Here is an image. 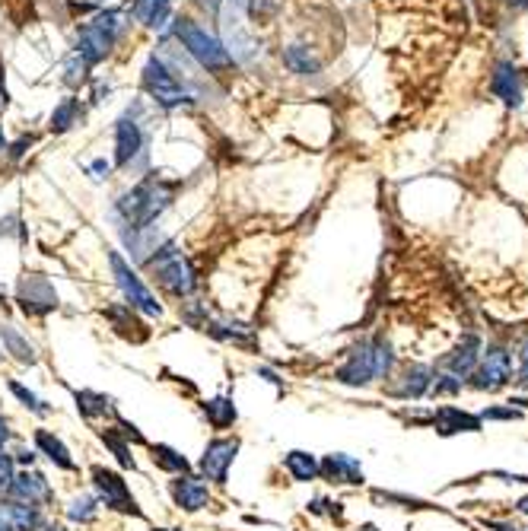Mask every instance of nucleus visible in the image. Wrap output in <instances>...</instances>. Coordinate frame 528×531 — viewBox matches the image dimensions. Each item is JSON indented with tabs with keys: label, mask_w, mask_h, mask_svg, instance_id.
I'll return each mask as SVG.
<instances>
[{
	"label": "nucleus",
	"mask_w": 528,
	"mask_h": 531,
	"mask_svg": "<svg viewBox=\"0 0 528 531\" xmlns=\"http://www.w3.org/2000/svg\"><path fill=\"white\" fill-rule=\"evenodd\" d=\"M318 474H322L324 480H331V484H363L360 461L350 458V455H344V452L328 455V458L318 465Z\"/></svg>",
	"instance_id": "obj_14"
},
{
	"label": "nucleus",
	"mask_w": 528,
	"mask_h": 531,
	"mask_svg": "<svg viewBox=\"0 0 528 531\" xmlns=\"http://www.w3.org/2000/svg\"><path fill=\"white\" fill-rule=\"evenodd\" d=\"M102 442H105L108 448L115 452V458L121 461L125 467H134V455H131V446H127L125 439L118 436V429H102Z\"/></svg>",
	"instance_id": "obj_29"
},
{
	"label": "nucleus",
	"mask_w": 528,
	"mask_h": 531,
	"mask_svg": "<svg viewBox=\"0 0 528 531\" xmlns=\"http://www.w3.org/2000/svg\"><path fill=\"white\" fill-rule=\"evenodd\" d=\"M235 452H239V442L235 439H210L201 461H197L201 477L214 480V484H226L229 467H233V461H235Z\"/></svg>",
	"instance_id": "obj_9"
},
{
	"label": "nucleus",
	"mask_w": 528,
	"mask_h": 531,
	"mask_svg": "<svg viewBox=\"0 0 528 531\" xmlns=\"http://www.w3.org/2000/svg\"><path fill=\"white\" fill-rule=\"evenodd\" d=\"M172 192H175L172 182L146 175L144 182H137L131 192H125L115 201V211H118V217L125 220V226H131V230H150V226L156 223L159 213L172 204Z\"/></svg>",
	"instance_id": "obj_1"
},
{
	"label": "nucleus",
	"mask_w": 528,
	"mask_h": 531,
	"mask_svg": "<svg viewBox=\"0 0 528 531\" xmlns=\"http://www.w3.org/2000/svg\"><path fill=\"white\" fill-rule=\"evenodd\" d=\"M76 410H80L86 420H95V417H105V414H115L112 401H108L105 395H99V391H76Z\"/></svg>",
	"instance_id": "obj_28"
},
{
	"label": "nucleus",
	"mask_w": 528,
	"mask_h": 531,
	"mask_svg": "<svg viewBox=\"0 0 528 531\" xmlns=\"http://www.w3.org/2000/svg\"><path fill=\"white\" fill-rule=\"evenodd\" d=\"M522 512H528V503H522Z\"/></svg>",
	"instance_id": "obj_43"
},
{
	"label": "nucleus",
	"mask_w": 528,
	"mask_h": 531,
	"mask_svg": "<svg viewBox=\"0 0 528 531\" xmlns=\"http://www.w3.org/2000/svg\"><path fill=\"white\" fill-rule=\"evenodd\" d=\"M32 143H35V141H32V137H19V141H16V143H13V147H10V160H23V156H25V150H29Z\"/></svg>",
	"instance_id": "obj_35"
},
{
	"label": "nucleus",
	"mask_w": 528,
	"mask_h": 531,
	"mask_svg": "<svg viewBox=\"0 0 528 531\" xmlns=\"http://www.w3.org/2000/svg\"><path fill=\"white\" fill-rule=\"evenodd\" d=\"M150 458H153V465L156 467H163V471H169V474H191V465H188V458H184L182 452H175L172 446H150Z\"/></svg>",
	"instance_id": "obj_25"
},
{
	"label": "nucleus",
	"mask_w": 528,
	"mask_h": 531,
	"mask_svg": "<svg viewBox=\"0 0 528 531\" xmlns=\"http://www.w3.org/2000/svg\"><path fill=\"white\" fill-rule=\"evenodd\" d=\"M16 302L19 309H23L25 315H48L57 309V293L55 287H51L48 277L42 274H25L23 280H19L16 287Z\"/></svg>",
	"instance_id": "obj_8"
},
{
	"label": "nucleus",
	"mask_w": 528,
	"mask_h": 531,
	"mask_svg": "<svg viewBox=\"0 0 528 531\" xmlns=\"http://www.w3.org/2000/svg\"><path fill=\"white\" fill-rule=\"evenodd\" d=\"M284 467L290 471L293 480H299V484H309V480L318 477V461H315V455L299 452V448H296V452H286Z\"/></svg>",
	"instance_id": "obj_23"
},
{
	"label": "nucleus",
	"mask_w": 528,
	"mask_h": 531,
	"mask_svg": "<svg viewBox=\"0 0 528 531\" xmlns=\"http://www.w3.org/2000/svg\"><path fill=\"white\" fill-rule=\"evenodd\" d=\"M89 477H93V487L95 493H99V499L108 506V509L115 512H125V516H144L137 506V499L131 497V490H127L125 477H121L118 471H112V467H102V465H93V471H89Z\"/></svg>",
	"instance_id": "obj_7"
},
{
	"label": "nucleus",
	"mask_w": 528,
	"mask_h": 531,
	"mask_svg": "<svg viewBox=\"0 0 528 531\" xmlns=\"http://www.w3.org/2000/svg\"><path fill=\"white\" fill-rule=\"evenodd\" d=\"M140 74H144L140 80H144L146 96H150L156 105H163V109H182V105L191 103V93L184 90L182 84H178V77L163 64V58H156V54H153Z\"/></svg>",
	"instance_id": "obj_5"
},
{
	"label": "nucleus",
	"mask_w": 528,
	"mask_h": 531,
	"mask_svg": "<svg viewBox=\"0 0 528 531\" xmlns=\"http://www.w3.org/2000/svg\"><path fill=\"white\" fill-rule=\"evenodd\" d=\"M493 93L503 99L506 105H513V109H519L522 105V80H519V71H515L509 61H500L493 71Z\"/></svg>",
	"instance_id": "obj_15"
},
{
	"label": "nucleus",
	"mask_w": 528,
	"mask_h": 531,
	"mask_svg": "<svg viewBox=\"0 0 528 531\" xmlns=\"http://www.w3.org/2000/svg\"><path fill=\"white\" fill-rule=\"evenodd\" d=\"M95 512H99V503H95L93 497H76L74 503H70V509H67V516L74 518V522H93L95 518Z\"/></svg>",
	"instance_id": "obj_30"
},
{
	"label": "nucleus",
	"mask_w": 528,
	"mask_h": 531,
	"mask_svg": "<svg viewBox=\"0 0 528 531\" xmlns=\"http://www.w3.org/2000/svg\"><path fill=\"white\" fill-rule=\"evenodd\" d=\"M519 382L528 385V338L519 347Z\"/></svg>",
	"instance_id": "obj_34"
},
{
	"label": "nucleus",
	"mask_w": 528,
	"mask_h": 531,
	"mask_svg": "<svg viewBox=\"0 0 528 531\" xmlns=\"http://www.w3.org/2000/svg\"><path fill=\"white\" fill-rule=\"evenodd\" d=\"M13 480H16V458H13V455H6L4 448H0V497H6V493H10Z\"/></svg>",
	"instance_id": "obj_31"
},
{
	"label": "nucleus",
	"mask_w": 528,
	"mask_h": 531,
	"mask_svg": "<svg viewBox=\"0 0 528 531\" xmlns=\"http://www.w3.org/2000/svg\"><path fill=\"white\" fill-rule=\"evenodd\" d=\"M10 497L16 499V503H29V506H38V509H42L45 503H51V487L38 471H23V474H16V480H13Z\"/></svg>",
	"instance_id": "obj_13"
},
{
	"label": "nucleus",
	"mask_w": 528,
	"mask_h": 531,
	"mask_svg": "<svg viewBox=\"0 0 528 531\" xmlns=\"http://www.w3.org/2000/svg\"><path fill=\"white\" fill-rule=\"evenodd\" d=\"M86 71H89L86 61H80L74 54V58L67 61V77H64V80H67L70 86H83V84H86Z\"/></svg>",
	"instance_id": "obj_33"
},
{
	"label": "nucleus",
	"mask_w": 528,
	"mask_h": 531,
	"mask_svg": "<svg viewBox=\"0 0 528 531\" xmlns=\"http://www.w3.org/2000/svg\"><path fill=\"white\" fill-rule=\"evenodd\" d=\"M38 531H64V525H55V522H48V518H42V525H38Z\"/></svg>",
	"instance_id": "obj_38"
},
{
	"label": "nucleus",
	"mask_w": 528,
	"mask_h": 531,
	"mask_svg": "<svg viewBox=\"0 0 528 531\" xmlns=\"http://www.w3.org/2000/svg\"><path fill=\"white\" fill-rule=\"evenodd\" d=\"M89 172H93V179H95V182H102V179H108L112 166H108L105 160H95V162H89Z\"/></svg>",
	"instance_id": "obj_36"
},
{
	"label": "nucleus",
	"mask_w": 528,
	"mask_h": 531,
	"mask_svg": "<svg viewBox=\"0 0 528 531\" xmlns=\"http://www.w3.org/2000/svg\"><path fill=\"white\" fill-rule=\"evenodd\" d=\"M140 153H144V131H140L137 118L127 112L115 122V166L131 169Z\"/></svg>",
	"instance_id": "obj_10"
},
{
	"label": "nucleus",
	"mask_w": 528,
	"mask_h": 531,
	"mask_svg": "<svg viewBox=\"0 0 528 531\" xmlns=\"http://www.w3.org/2000/svg\"><path fill=\"white\" fill-rule=\"evenodd\" d=\"M169 497H172V503H175L178 509L197 512V509H204V506L210 503V487L204 484V480L191 477V474H178V477L169 484Z\"/></svg>",
	"instance_id": "obj_12"
},
{
	"label": "nucleus",
	"mask_w": 528,
	"mask_h": 531,
	"mask_svg": "<svg viewBox=\"0 0 528 531\" xmlns=\"http://www.w3.org/2000/svg\"><path fill=\"white\" fill-rule=\"evenodd\" d=\"M172 35L182 42V48L204 67V71L223 74V71H229V64H233V58H229V52L223 48V42L214 39L210 33H204L194 20L178 16V20L172 23Z\"/></svg>",
	"instance_id": "obj_2"
},
{
	"label": "nucleus",
	"mask_w": 528,
	"mask_h": 531,
	"mask_svg": "<svg viewBox=\"0 0 528 531\" xmlns=\"http://www.w3.org/2000/svg\"><path fill=\"white\" fill-rule=\"evenodd\" d=\"M204 417H207V423L214 429H226L235 423L239 410H235V404L229 398H210V401H204Z\"/></svg>",
	"instance_id": "obj_24"
},
{
	"label": "nucleus",
	"mask_w": 528,
	"mask_h": 531,
	"mask_svg": "<svg viewBox=\"0 0 528 531\" xmlns=\"http://www.w3.org/2000/svg\"><path fill=\"white\" fill-rule=\"evenodd\" d=\"M0 340H4V347L13 353V357L19 359V363L32 366V363L38 359V357H35V347H32L29 340H25L23 334H19L13 325H0Z\"/></svg>",
	"instance_id": "obj_26"
},
{
	"label": "nucleus",
	"mask_w": 528,
	"mask_h": 531,
	"mask_svg": "<svg viewBox=\"0 0 528 531\" xmlns=\"http://www.w3.org/2000/svg\"><path fill=\"white\" fill-rule=\"evenodd\" d=\"M19 461H23V465H32V461H35V455H32V452H19Z\"/></svg>",
	"instance_id": "obj_40"
},
{
	"label": "nucleus",
	"mask_w": 528,
	"mask_h": 531,
	"mask_svg": "<svg viewBox=\"0 0 528 531\" xmlns=\"http://www.w3.org/2000/svg\"><path fill=\"white\" fill-rule=\"evenodd\" d=\"M433 423H436V429L443 436L474 433V429H481V420H477V417L464 414V410H458V408H439L436 417H433Z\"/></svg>",
	"instance_id": "obj_19"
},
{
	"label": "nucleus",
	"mask_w": 528,
	"mask_h": 531,
	"mask_svg": "<svg viewBox=\"0 0 528 531\" xmlns=\"http://www.w3.org/2000/svg\"><path fill=\"white\" fill-rule=\"evenodd\" d=\"M509 376H513V363H509V353L503 350V347H490L487 353L481 357V366H477L474 372V388H487V391H496L503 388V385L509 382Z\"/></svg>",
	"instance_id": "obj_11"
},
{
	"label": "nucleus",
	"mask_w": 528,
	"mask_h": 531,
	"mask_svg": "<svg viewBox=\"0 0 528 531\" xmlns=\"http://www.w3.org/2000/svg\"><path fill=\"white\" fill-rule=\"evenodd\" d=\"M131 16L146 29H163L172 16V0H134Z\"/></svg>",
	"instance_id": "obj_16"
},
{
	"label": "nucleus",
	"mask_w": 528,
	"mask_h": 531,
	"mask_svg": "<svg viewBox=\"0 0 528 531\" xmlns=\"http://www.w3.org/2000/svg\"><path fill=\"white\" fill-rule=\"evenodd\" d=\"M433 385V369L430 366H411V369L404 372V382H401V388H394V395L398 398H420L426 395Z\"/></svg>",
	"instance_id": "obj_22"
},
{
	"label": "nucleus",
	"mask_w": 528,
	"mask_h": 531,
	"mask_svg": "<svg viewBox=\"0 0 528 531\" xmlns=\"http://www.w3.org/2000/svg\"><path fill=\"white\" fill-rule=\"evenodd\" d=\"M105 319L115 325V331L118 334H125V338H131V340H146L150 338V331H146L144 325H140L137 319H134V309L127 306V302H118V306H108L105 309Z\"/></svg>",
	"instance_id": "obj_17"
},
{
	"label": "nucleus",
	"mask_w": 528,
	"mask_h": 531,
	"mask_svg": "<svg viewBox=\"0 0 528 531\" xmlns=\"http://www.w3.org/2000/svg\"><path fill=\"white\" fill-rule=\"evenodd\" d=\"M80 115H83L80 103H76L74 96H67V99H61V103L55 105V112H51V118H48V128L55 131V134H64V131L74 128Z\"/></svg>",
	"instance_id": "obj_27"
},
{
	"label": "nucleus",
	"mask_w": 528,
	"mask_h": 531,
	"mask_svg": "<svg viewBox=\"0 0 528 531\" xmlns=\"http://www.w3.org/2000/svg\"><path fill=\"white\" fill-rule=\"evenodd\" d=\"M35 446L55 467H61V471H76V461L70 458L67 446H64L55 433H48V429H35Z\"/></svg>",
	"instance_id": "obj_18"
},
{
	"label": "nucleus",
	"mask_w": 528,
	"mask_h": 531,
	"mask_svg": "<svg viewBox=\"0 0 528 531\" xmlns=\"http://www.w3.org/2000/svg\"><path fill=\"white\" fill-rule=\"evenodd\" d=\"M121 14L118 10H102L95 14L86 26L80 29V39H76V58L86 61L89 67H95L99 61L108 58V52L115 48L121 35Z\"/></svg>",
	"instance_id": "obj_3"
},
{
	"label": "nucleus",
	"mask_w": 528,
	"mask_h": 531,
	"mask_svg": "<svg viewBox=\"0 0 528 531\" xmlns=\"http://www.w3.org/2000/svg\"><path fill=\"white\" fill-rule=\"evenodd\" d=\"M477 363H481V340L477 338H464L458 344V350L452 357H445V369L452 376H468V372H474Z\"/></svg>",
	"instance_id": "obj_20"
},
{
	"label": "nucleus",
	"mask_w": 528,
	"mask_h": 531,
	"mask_svg": "<svg viewBox=\"0 0 528 531\" xmlns=\"http://www.w3.org/2000/svg\"><path fill=\"white\" fill-rule=\"evenodd\" d=\"M6 442H10V427H6V420L0 417V448H4Z\"/></svg>",
	"instance_id": "obj_37"
},
{
	"label": "nucleus",
	"mask_w": 528,
	"mask_h": 531,
	"mask_svg": "<svg viewBox=\"0 0 528 531\" xmlns=\"http://www.w3.org/2000/svg\"><path fill=\"white\" fill-rule=\"evenodd\" d=\"M6 388H10L13 395H16L19 401H23V408H29L32 414H38V417H45V414H48V408H45V404L38 401V398L32 395L29 388H23V385H19V382H6Z\"/></svg>",
	"instance_id": "obj_32"
},
{
	"label": "nucleus",
	"mask_w": 528,
	"mask_h": 531,
	"mask_svg": "<svg viewBox=\"0 0 528 531\" xmlns=\"http://www.w3.org/2000/svg\"><path fill=\"white\" fill-rule=\"evenodd\" d=\"M280 58H284V64L290 67L293 74H303V77H312V74L322 71V61H318L305 45H286Z\"/></svg>",
	"instance_id": "obj_21"
},
{
	"label": "nucleus",
	"mask_w": 528,
	"mask_h": 531,
	"mask_svg": "<svg viewBox=\"0 0 528 531\" xmlns=\"http://www.w3.org/2000/svg\"><path fill=\"white\" fill-rule=\"evenodd\" d=\"M0 150H6V137H4V131H0Z\"/></svg>",
	"instance_id": "obj_41"
},
{
	"label": "nucleus",
	"mask_w": 528,
	"mask_h": 531,
	"mask_svg": "<svg viewBox=\"0 0 528 531\" xmlns=\"http://www.w3.org/2000/svg\"><path fill=\"white\" fill-rule=\"evenodd\" d=\"M483 417H519L515 410H487Z\"/></svg>",
	"instance_id": "obj_39"
},
{
	"label": "nucleus",
	"mask_w": 528,
	"mask_h": 531,
	"mask_svg": "<svg viewBox=\"0 0 528 531\" xmlns=\"http://www.w3.org/2000/svg\"><path fill=\"white\" fill-rule=\"evenodd\" d=\"M108 264H112L115 283H118L121 293H125L127 306L150 315V319H159V315H163V306H159V300L150 293V287L137 277V270L121 258V251H108Z\"/></svg>",
	"instance_id": "obj_6"
},
{
	"label": "nucleus",
	"mask_w": 528,
	"mask_h": 531,
	"mask_svg": "<svg viewBox=\"0 0 528 531\" xmlns=\"http://www.w3.org/2000/svg\"><path fill=\"white\" fill-rule=\"evenodd\" d=\"M146 264H150V270L156 274V280L163 283L172 296L184 300V296L194 293V283H197L194 280V268H191L188 258L175 249V242L156 245V255L146 258Z\"/></svg>",
	"instance_id": "obj_4"
},
{
	"label": "nucleus",
	"mask_w": 528,
	"mask_h": 531,
	"mask_svg": "<svg viewBox=\"0 0 528 531\" xmlns=\"http://www.w3.org/2000/svg\"><path fill=\"white\" fill-rule=\"evenodd\" d=\"M153 531H182V528H153Z\"/></svg>",
	"instance_id": "obj_42"
}]
</instances>
